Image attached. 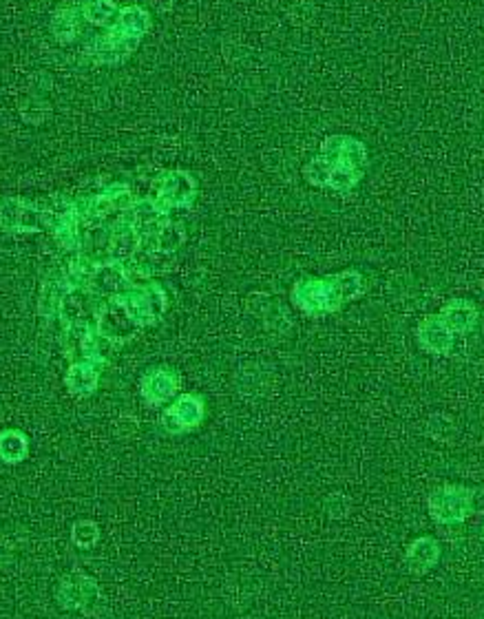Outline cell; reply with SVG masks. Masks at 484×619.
I'll return each instance as SVG.
<instances>
[{"label":"cell","instance_id":"17","mask_svg":"<svg viewBox=\"0 0 484 619\" xmlns=\"http://www.w3.org/2000/svg\"><path fill=\"white\" fill-rule=\"evenodd\" d=\"M438 314L454 337H465V334L478 328L480 321V310L469 299H451Z\"/></svg>","mask_w":484,"mask_h":619},{"label":"cell","instance_id":"9","mask_svg":"<svg viewBox=\"0 0 484 619\" xmlns=\"http://www.w3.org/2000/svg\"><path fill=\"white\" fill-rule=\"evenodd\" d=\"M138 286L131 279V272L124 264H115V261H98L96 266H93L91 275L87 279V288L91 295H96L98 299H111L118 297L122 292H126L129 288Z\"/></svg>","mask_w":484,"mask_h":619},{"label":"cell","instance_id":"16","mask_svg":"<svg viewBox=\"0 0 484 619\" xmlns=\"http://www.w3.org/2000/svg\"><path fill=\"white\" fill-rule=\"evenodd\" d=\"M104 367L107 365L96 363V361H73L65 374L67 390L78 398H87L91 394H96Z\"/></svg>","mask_w":484,"mask_h":619},{"label":"cell","instance_id":"3","mask_svg":"<svg viewBox=\"0 0 484 619\" xmlns=\"http://www.w3.org/2000/svg\"><path fill=\"white\" fill-rule=\"evenodd\" d=\"M118 299L122 303L126 317L133 321L138 330L153 328V325H157V321L164 317V312L168 308L164 286L153 279L129 288L126 292H122V295H118Z\"/></svg>","mask_w":484,"mask_h":619},{"label":"cell","instance_id":"20","mask_svg":"<svg viewBox=\"0 0 484 619\" xmlns=\"http://www.w3.org/2000/svg\"><path fill=\"white\" fill-rule=\"evenodd\" d=\"M151 29V14L140 5H129L120 9V16L115 20L111 31L131 40H142Z\"/></svg>","mask_w":484,"mask_h":619},{"label":"cell","instance_id":"5","mask_svg":"<svg viewBox=\"0 0 484 619\" xmlns=\"http://www.w3.org/2000/svg\"><path fill=\"white\" fill-rule=\"evenodd\" d=\"M476 511V489L443 485L431 491L429 516L438 524H460Z\"/></svg>","mask_w":484,"mask_h":619},{"label":"cell","instance_id":"25","mask_svg":"<svg viewBox=\"0 0 484 619\" xmlns=\"http://www.w3.org/2000/svg\"><path fill=\"white\" fill-rule=\"evenodd\" d=\"M71 542L76 544L78 549H93L100 542V527L98 522L93 520H78L73 522L71 527Z\"/></svg>","mask_w":484,"mask_h":619},{"label":"cell","instance_id":"26","mask_svg":"<svg viewBox=\"0 0 484 619\" xmlns=\"http://www.w3.org/2000/svg\"><path fill=\"white\" fill-rule=\"evenodd\" d=\"M51 107L49 102L45 98H38V96H31L27 98L23 104H20V113H23V118L27 122H42L49 115Z\"/></svg>","mask_w":484,"mask_h":619},{"label":"cell","instance_id":"15","mask_svg":"<svg viewBox=\"0 0 484 619\" xmlns=\"http://www.w3.org/2000/svg\"><path fill=\"white\" fill-rule=\"evenodd\" d=\"M416 337H418L420 348L429 354H438V356L449 354L451 350H454V343H456V337L451 334L445 321L440 319V314H429V317L420 321Z\"/></svg>","mask_w":484,"mask_h":619},{"label":"cell","instance_id":"21","mask_svg":"<svg viewBox=\"0 0 484 619\" xmlns=\"http://www.w3.org/2000/svg\"><path fill=\"white\" fill-rule=\"evenodd\" d=\"M186 241V228L182 222H175V219H168V222L157 230V235L144 246L146 253L151 255H164L171 257L177 250L184 246Z\"/></svg>","mask_w":484,"mask_h":619},{"label":"cell","instance_id":"10","mask_svg":"<svg viewBox=\"0 0 484 619\" xmlns=\"http://www.w3.org/2000/svg\"><path fill=\"white\" fill-rule=\"evenodd\" d=\"M96 330L102 334L104 339H109L115 348H118V345H124L126 341H131L135 334L140 332L133 325V321L126 317V312L118 297L102 301V306L98 310V319H96Z\"/></svg>","mask_w":484,"mask_h":619},{"label":"cell","instance_id":"4","mask_svg":"<svg viewBox=\"0 0 484 619\" xmlns=\"http://www.w3.org/2000/svg\"><path fill=\"white\" fill-rule=\"evenodd\" d=\"M146 197L157 208H162L166 215H171L173 211H184V208H191L195 204L197 182L184 169H166L155 177Z\"/></svg>","mask_w":484,"mask_h":619},{"label":"cell","instance_id":"8","mask_svg":"<svg viewBox=\"0 0 484 619\" xmlns=\"http://www.w3.org/2000/svg\"><path fill=\"white\" fill-rule=\"evenodd\" d=\"M56 600L65 611H80L89 615L100 602V586L89 575L69 573L58 586Z\"/></svg>","mask_w":484,"mask_h":619},{"label":"cell","instance_id":"11","mask_svg":"<svg viewBox=\"0 0 484 619\" xmlns=\"http://www.w3.org/2000/svg\"><path fill=\"white\" fill-rule=\"evenodd\" d=\"M140 43L142 40L124 38L109 29L107 34L93 40L91 47L87 49V56L93 65H109V67L122 65L124 60L131 58V54L140 47Z\"/></svg>","mask_w":484,"mask_h":619},{"label":"cell","instance_id":"23","mask_svg":"<svg viewBox=\"0 0 484 619\" xmlns=\"http://www.w3.org/2000/svg\"><path fill=\"white\" fill-rule=\"evenodd\" d=\"M29 456V438L20 429L0 432V460L7 465H18Z\"/></svg>","mask_w":484,"mask_h":619},{"label":"cell","instance_id":"1","mask_svg":"<svg viewBox=\"0 0 484 619\" xmlns=\"http://www.w3.org/2000/svg\"><path fill=\"white\" fill-rule=\"evenodd\" d=\"M56 213L51 206L29 202L23 197H3L0 199V230L9 235L45 233L54 228Z\"/></svg>","mask_w":484,"mask_h":619},{"label":"cell","instance_id":"2","mask_svg":"<svg viewBox=\"0 0 484 619\" xmlns=\"http://www.w3.org/2000/svg\"><path fill=\"white\" fill-rule=\"evenodd\" d=\"M292 303L301 308L305 314H332L341 310L347 299L341 290V283L336 275L328 277H305L294 283Z\"/></svg>","mask_w":484,"mask_h":619},{"label":"cell","instance_id":"22","mask_svg":"<svg viewBox=\"0 0 484 619\" xmlns=\"http://www.w3.org/2000/svg\"><path fill=\"white\" fill-rule=\"evenodd\" d=\"M82 23L84 20L80 14V5H67L56 9L54 20H51V31H54L58 43L69 45L78 38Z\"/></svg>","mask_w":484,"mask_h":619},{"label":"cell","instance_id":"19","mask_svg":"<svg viewBox=\"0 0 484 619\" xmlns=\"http://www.w3.org/2000/svg\"><path fill=\"white\" fill-rule=\"evenodd\" d=\"M440 560V542L431 535H423V538H416L409 544L405 562L409 566V571L416 575H423L427 571L434 569Z\"/></svg>","mask_w":484,"mask_h":619},{"label":"cell","instance_id":"12","mask_svg":"<svg viewBox=\"0 0 484 619\" xmlns=\"http://www.w3.org/2000/svg\"><path fill=\"white\" fill-rule=\"evenodd\" d=\"M180 385H182L180 374H177L173 367L160 365V367H151V370L142 376L140 392H142L144 401L149 405H164L177 396V392H180Z\"/></svg>","mask_w":484,"mask_h":619},{"label":"cell","instance_id":"24","mask_svg":"<svg viewBox=\"0 0 484 619\" xmlns=\"http://www.w3.org/2000/svg\"><path fill=\"white\" fill-rule=\"evenodd\" d=\"M120 5L111 3V0H93V3H80V14L84 23L93 27H107L111 29L115 20L120 16Z\"/></svg>","mask_w":484,"mask_h":619},{"label":"cell","instance_id":"13","mask_svg":"<svg viewBox=\"0 0 484 619\" xmlns=\"http://www.w3.org/2000/svg\"><path fill=\"white\" fill-rule=\"evenodd\" d=\"M126 219H129L133 233L140 237L142 246H146L157 235V230L171 219V215H166L162 208H157L149 197H142L135 199L133 206L126 211Z\"/></svg>","mask_w":484,"mask_h":619},{"label":"cell","instance_id":"7","mask_svg":"<svg viewBox=\"0 0 484 619\" xmlns=\"http://www.w3.org/2000/svg\"><path fill=\"white\" fill-rule=\"evenodd\" d=\"M206 401L199 394H182L164 409L162 427L166 434H188L204 423Z\"/></svg>","mask_w":484,"mask_h":619},{"label":"cell","instance_id":"6","mask_svg":"<svg viewBox=\"0 0 484 619\" xmlns=\"http://www.w3.org/2000/svg\"><path fill=\"white\" fill-rule=\"evenodd\" d=\"M104 299L91 295L87 288H69L60 299L56 319L62 330L71 328H96L98 310Z\"/></svg>","mask_w":484,"mask_h":619},{"label":"cell","instance_id":"14","mask_svg":"<svg viewBox=\"0 0 484 619\" xmlns=\"http://www.w3.org/2000/svg\"><path fill=\"white\" fill-rule=\"evenodd\" d=\"M319 155L330 164L341 162L361 171L367 169V146L361 140L352 138V135H330L321 144Z\"/></svg>","mask_w":484,"mask_h":619},{"label":"cell","instance_id":"18","mask_svg":"<svg viewBox=\"0 0 484 619\" xmlns=\"http://www.w3.org/2000/svg\"><path fill=\"white\" fill-rule=\"evenodd\" d=\"M67 290H69V283L65 277V268H62L60 264L54 268V272H49L45 283H42V290L38 297V312L42 319H56L60 299Z\"/></svg>","mask_w":484,"mask_h":619}]
</instances>
